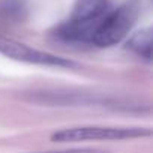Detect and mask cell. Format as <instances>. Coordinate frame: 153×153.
<instances>
[{
	"label": "cell",
	"instance_id": "6da1fadb",
	"mask_svg": "<svg viewBox=\"0 0 153 153\" xmlns=\"http://www.w3.org/2000/svg\"><path fill=\"white\" fill-rule=\"evenodd\" d=\"M137 6L126 3L117 9L108 11L96 24L90 45L98 48H108L122 42L131 32L137 20Z\"/></svg>",
	"mask_w": 153,
	"mask_h": 153
},
{
	"label": "cell",
	"instance_id": "7a4b0ae2",
	"mask_svg": "<svg viewBox=\"0 0 153 153\" xmlns=\"http://www.w3.org/2000/svg\"><path fill=\"white\" fill-rule=\"evenodd\" d=\"M147 128H117V126H75L56 131L51 135L54 143H78V141H122L140 137H149Z\"/></svg>",
	"mask_w": 153,
	"mask_h": 153
},
{
	"label": "cell",
	"instance_id": "3957f363",
	"mask_svg": "<svg viewBox=\"0 0 153 153\" xmlns=\"http://www.w3.org/2000/svg\"><path fill=\"white\" fill-rule=\"evenodd\" d=\"M0 53L3 56L24 62L32 65H41V66H53V68H76L78 63H75L71 59H65L47 51H41L36 48H32L26 44H21L15 39L5 38L0 35Z\"/></svg>",
	"mask_w": 153,
	"mask_h": 153
},
{
	"label": "cell",
	"instance_id": "277c9868",
	"mask_svg": "<svg viewBox=\"0 0 153 153\" xmlns=\"http://www.w3.org/2000/svg\"><path fill=\"white\" fill-rule=\"evenodd\" d=\"M108 11V0H78L74 6L69 20L78 23H96Z\"/></svg>",
	"mask_w": 153,
	"mask_h": 153
},
{
	"label": "cell",
	"instance_id": "5b68a950",
	"mask_svg": "<svg viewBox=\"0 0 153 153\" xmlns=\"http://www.w3.org/2000/svg\"><path fill=\"white\" fill-rule=\"evenodd\" d=\"M26 0H0V24H18L27 18Z\"/></svg>",
	"mask_w": 153,
	"mask_h": 153
},
{
	"label": "cell",
	"instance_id": "8992f818",
	"mask_svg": "<svg viewBox=\"0 0 153 153\" xmlns=\"http://www.w3.org/2000/svg\"><path fill=\"white\" fill-rule=\"evenodd\" d=\"M126 48L146 60H152V29H143L135 32L128 39Z\"/></svg>",
	"mask_w": 153,
	"mask_h": 153
},
{
	"label": "cell",
	"instance_id": "52a82bcc",
	"mask_svg": "<svg viewBox=\"0 0 153 153\" xmlns=\"http://www.w3.org/2000/svg\"><path fill=\"white\" fill-rule=\"evenodd\" d=\"M42 153H107L93 149H71V150H60V152H42Z\"/></svg>",
	"mask_w": 153,
	"mask_h": 153
}]
</instances>
